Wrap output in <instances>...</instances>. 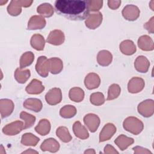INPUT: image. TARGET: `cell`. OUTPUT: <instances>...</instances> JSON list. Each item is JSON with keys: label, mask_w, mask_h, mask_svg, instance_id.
I'll use <instances>...</instances> for the list:
<instances>
[{"label": "cell", "mask_w": 154, "mask_h": 154, "mask_svg": "<svg viewBox=\"0 0 154 154\" xmlns=\"http://www.w3.org/2000/svg\"><path fill=\"white\" fill-rule=\"evenodd\" d=\"M54 8L58 14L72 20H82L89 16L88 1L57 0Z\"/></svg>", "instance_id": "cell-1"}, {"label": "cell", "mask_w": 154, "mask_h": 154, "mask_svg": "<svg viewBox=\"0 0 154 154\" xmlns=\"http://www.w3.org/2000/svg\"><path fill=\"white\" fill-rule=\"evenodd\" d=\"M123 128L127 131L134 135H138L143 129V123L136 117H129L124 120Z\"/></svg>", "instance_id": "cell-2"}, {"label": "cell", "mask_w": 154, "mask_h": 154, "mask_svg": "<svg viewBox=\"0 0 154 154\" xmlns=\"http://www.w3.org/2000/svg\"><path fill=\"white\" fill-rule=\"evenodd\" d=\"M35 70L41 76L47 77L49 70V61L46 57L41 56L38 58L35 65Z\"/></svg>", "instance_id": "cell-3"}, {"label": "cell", "mask_w": 154, "mask_h": 154, "mask_svg": "<svg viewBox=\"0 0 154 154\" xmlns=\"http://www.w3.org/2000/svg\"><path fill=\"white\" fill-rule=\"evenodd\" d=\"M22 129H24L23 123L17 120L5 126L2 128V132L7 135H15Z\"/></svg>", "instance_id": "cell-4"}, {"label": "cell", "mask_w": 154, "mask_h": 154, "mask_svg": "<svg viewBox=\"0 0 154 154\" xmlns=\"http://www.w3.org/2000/svg\"><path fill=\"white\" fill-rule=\"evenodd\" d=\"M45 99L46 102L51 105H57L61 101V91L59 88L51 89L46 94Z\"/></svg>", "instance_id": "cell-5"}, {"label": "cell", "mask_w": 154, "mask_h": 154, "mask_svg": "<svg viewBox=\"0 0 154 154\" xmlns=\"http://www.w3.org/2000/svg\"><path fill=\"white\" fill-rule=\"evenodd\" d=\"M138 111L143 117H149L153 113V100H146L140 103L138 106Z\"/></svg>", "instance_id": "cell-6"}, {"label": "cell", "mask_w": 154, "mask_h": 154, "mask_svg": "<svg viewBox=\"0 0 154 154\" xmlns=\"http://www.w3.org/2000/svg\"><path fill=\"white\" fill-rule=\"evenodd\" d=\"M84 122L88 129L91 132H94L99 126L100 119L96 114H88L84 117Z\"/></svg>", "instance_id": "cell-7"}, {"label": "cell", "mask_w": 154, "mask_h": 154, "mask_svg": "<svg viewBox=\"0 0 154 154\" xmlns=\"http://www.w3.org/2000/svg\"><path fill=\"white\" fill-rule=\"evenodd\" d=\"M116 132V128L112 123H107L104 126L99 135V142L110 139Z\"/></svg>", "instance_id": "cell-8"}, {"label": "cell", "mask_w": 154, "mask_h": 154, "mask_svg": "<svg viewBox=\"0 0 154 154\" xmlns=\"http://www.w3.org/2000/svg\"><path fill=\"white\" fill-rule=\"evenodd\" d=\"M14 109V103L12 100L2 99L0 100V110L1 117L4 118L10 116Z\"/></svg>", "instance_id": "cell-9"}, {"label": "cell", "mask_w": 154, "mask_h": 154, "mask_svg": "<svg viewBox=\"0 0 154 154\" xmlns=\"http://www.w3.org/2000/svg\"><path fill=\"white\" fill-rule=\"evenodd\" d=\"M140 14V11L136 6L134 5H127L126 6L123 11L122 15L123 16L128 20H136Z\"/></svg>", "instance_id": "cell-10"}, {"label": "cell", "mask_w": 154, "mask_h": 154, "mask_svg": "<svg viewBox=\"0 0 154 154\" xmlns=\"http://www.w3.org/2000/svg\"><path fill=\"white\" fill-rule=\"evenodd\" d=\"M64 33L60 30L56 29L50 32L46 41L51 45H60L64 42Z\"/></svg>", "instance_id": "cell-11"}, {"label": "cell", "mask_w": 154, "mask_h": 154, "mask_svg": "<svg viewBox=\"0 0 154 154\" xmlns=\"http://www.w3.org/2000/svg\"><path fill=\"white\" fill-rule=\"evenodd\" d=\"M40 149L42 151H49L52 153L57 152L60 149L59 143L54 138L46 139L41 144Z\"/></svg>", "instance_id": "cell-12"}, {"label": "cell", "mask_w": 154, "mask_h": 154, "mask_svg": "<svg viewBox=\"0 0 154 154\" xmlns=\"http://www.w3.org/2000/svg\"><path fill=\"white\" fill-rule=\"evenodd\" d=\"M100 83V79L98 75L95 73H88L84 80L85 87L89 90H93L99 87Z\"/></svg>", "instance_id": "cell-13"}, {"label": "cell", "mask_w": 154, "mask_h": 154, "mask_svg": "<svg viewBox=\"0 0 154 154\" xmlns=\"http://www.w3.org/2000/svg\"><path fill=\"white\" fill-rule=\"evenodd\" d=\"M128 90L130 93H136L140 92L144 87V82L140 78H132L129 82L128 85Z\"/></svg>", "instance_id": "cell-14"}, {"label": "cell", "mask_w": 154, "mask_h": 154, "mask_svg": "<svg viewBox=\"0 0 154 154\" xmlns=\"http://www.w3.org/2000/svg\"><path fill=\"white\" fill-rule=\"evenodd\" d=\"M102 15L101 13H94L89 14L88 17L85 20V25L90 29H94L97 28L100 23H102Z\"/></svg>", "instance_id": "cell-15"}, {"label": "cell", "mask_w": 154, "mask_h": 154, "mask_svg": "<svg viewBox=\"0 0 154 154\" xmlns=\"http://www.w3.org/2000/svg\"><path fill=\"white\" fill-rule=\"evenodd\" d=\"M45 89L44 86L42 85L41 81L34 79L31 81L29 84L26 87V91L28 94H38L41 93Z\"/></svg>", "instance_id": "cell-16"}, {"label": "cell", "mask_w": 154, "mask_h": 154, "mask_svg": "<svg viewBox=\"0 0 154 154\" xmlns=\"http://www.w3.org/2000/svg\"><path fill=\"white\" fill-rule=\"evenodd\" d=\"M46 25V20L44 18L38 16H32L28 24V29H40L44 28Z\"/></svg>", "instance_id": "cell-17"}, {"label": "cell", "mask_w": 154, "mask_h": 154, "mask_svg": "<svg viewBox=\"0 0 154 154\" xmlns=\"http://www.w3.org/2000/svg\"><path fill=\"white\" fill-rule=\"evenodd\" d=\"M23 106L34 112H39L42 108V103L40 99L35 98L27 99L23 102Z\"/></svg>", "instance_id": "cell-18"}, {"label": "cell", "mask_w": 154, "mask_h": 154, "mask_svg": "<svg viewBox=\"0 0 154 154\" xmlns=\"http://www.w3.org/2000/svg\"><path fill=\"white\" fill-rule=\"evenodd\" d=\"M134 140L132 138L128 137L123 134L119 135L114 141L116 144L121 150H126L129 146L132 144Z\"/></svg>", "instance_id": "cell-19"}, {"label": "cell", "mask_w": 154, "mask_h": 154, "mask_svg": "<svg viewBox=\"0 0 154 154\" xmlns=\"http://www.w3.org/2000/svg\"><path fill=\"white\" fill-rule=\"evenodd\" d=\"M112 59V54L108 51L103 50L100 51L97 54V60L99 65L107 66L111 63Z\"/></svg>", "instance_id": "cell-20"}, {"label": "cell", "mask_w": 154, "mask_h": 154, "mask_svg": "<svg viewBox=\"0 0 154 154\" xmlns=\"http://www.w3.org/2000/svg\"><path fill=\"white\" fill-rule=\"evenodd\" d=\"M134 66L136 70L138 72L141 73H146L148 70L150 63L146 57L144 56H139L137 58Z\"/></svg>", "instance_id": "cell-21"}, {"label": "cell", "mask_w": 154, "mask_h": 154, "mask_svg": "<svg viewBox=\"0 0 154 154\" xmlns=\"http://www.w3.org/2000/svg\"><path fill=\"white\" fill-rule=\"evenodd\" d=\"M73 130L75 136L80 139L84 140L88 138L89 137L87 130L84 126L81 124L79 121L75 122L73 126Z\"/></svg>", "instance_id": "cell-22"}, {"label": "cell", "mask_w": 154, "mask_h": 154, "mask_svg": "<svg viewBox=\"0 0 154 154\" xmlns=\"http://www.w3.org/2000/svg\"><path fill=\"white\" fill-rule=\"evenodd\" d=\"M120 50L123 54L131 55L135 52L136 47L132 41L127 40L121 43L120 45Z\"/></svg>", "instance_id": "cell-23"}, {"label": "cell", "mask_w": 154, "mask_h": 154, "mask_svg": "<svg viewBox=\"0 0 154 154\" xmlns=\"http://www.w3.org/2000/svg\"><path fill=\"white\" fill-rule=\"evenodd\" d=\"M49 70L52 74H58L63 69V64L61 59L54 57L49 59Z\"/></svg>", "instance_id": "cell-24"}, {"label": "cell", "mask_w": 154, "mask_h": 154, "mask_svg": "<svg viewBox=\"0 0 154 154\" xmlns=\"http://www.w3.org/2000/svg\"><path fill=\"white\" fill-rule=\"evenodd\" d=\"M51 129L50 122L46 119H42L35 126V131L41 135H47Z\"/></svg>", "instance_id": "cell-25"}, {"label": "cell", "mask_w": 154, "mask_h": 154, "mask_svg": "<svg viewBox=\"0 0 154 154\" xmlns=\"http://www.w3.org/2000/svg\"><path fill=\"white\" fill-rule=\"evenodd\" d=\"M31 45L37 51L43 50L45 46L44 37L38 34L33 35L31 38Z\"/></svg>", "instance_id": "cell-26"}, {"label": "cell", "mask_w": 154, "mask_h": 154, "mask_svg": "<svg viewBox=\"0 0 154 154\" xmlns=\"http://www.w3.org/2000/svg\"><path fill=\"white\" fill-rule=\"evenodd\" d=\"M40 141L39 138L31 133H26L22 137L21 143L25 146H35Z\"/></svg>", "instance_id": "cell-27"}, {"label": "cell", "mask_w": 154, "mask_h": 154, "mask_svg": "<svg viewBox=\"0 0 154 154\" xmlns=\"http://www.w3.org/2000/svg\"><path fill=\"white\" fill-rule=\"evenodd\" d=\"M30 71L28 69L21 70L20 68H17L14 72L16 80L20 84H24L30 77Z\"/></svg>", "instance_id": "cell-28"}, {"label": "cell", "mask_w": 154, "mask_h": 154, "mask_svg": "<svg viewBox=\"0 0 154 154\" xmlns=\"http://www.w3.org/2000/svg\"><path fill=\"white\" fill-rule=\"evenodd\" d=\"M84 97V92L82 89L78 87H74L71 88L69 91L70 99L76 102L82 101Z\"/></svg>", "instance_id": "cell-29"}, {"label": "cell", "mask_w": 154, "mask_h": 154, "mask_svg": "<svg viewBox=\"0 0 154 154\" xmlns=\"http://www.w3.org/2000/svg\"><path fill=\"white\" fill-rule=\"evenodd\" d=\"M34 60V55L32 52H26L24 53L20 59V69H22L28 66H30Z\"/></svg>", "instance_id": "cell-30"}, {"label": "cell", "mask_w": 154, "mask_h": 154, "mask_svg": "<svg viewBox=\"0 0 154 154\" xmlns=\"http://www.w3.org/2000/svg\"><path fill=\"white\" fill-rule=\"evenodd\" d=\"M57 136L64 143H68L72 140V136L70 135L68 129L64 126L59 127L56 131Z\"/></svg>", "instance_id": "cell-31"}, {"label": "cell", "mask_w": 154, "mask_h": 154, "mask_svg": "<svg viewBox=\"0 0 154 154\" xmlns=\"http://www.w3.org/2000/svg\"><path fill=\"white\" fill-rule=\"evenodd\" d=\"M139 42L145 43L138 46L139 48L143 51H152L153 49V44L152 38L147 35H143L140 37L138 40Z\"/></svg>", "instance_id": "cell-32"}, {"label": "cell", "mask_w": 154, "mask_h": 154, "mask_svg": "<svg viewBox=\"0 0 154 154\" xmlns=\"http://www.w3.org/2000/svg\"><path fill=\"white\" fill-rule=\"evenodd\" d=\"M76 113V108L72 105H65L61 109L60 111V116L66 119H69L71 117H73Z\"/></svg>", "instance_id": "cell-33"}, {"label": "cell", "mask_w": 154, "mask_h": 154, "mask_svg": "<svg viewBox=\"0 0 154 154\" xmlns=\"http://www.w3.org/2000/svg\"><path fill=\"white\" fill-rule=\"evenodd\" d=\"M121 91V88L118 84H113L109 86L108 92V97L106 99L107 100H113L117 98Z\"/></svg>", "instance_id": "cell-34"}, {"label": "cell", "mask_w": 154, "mask_h": 154, "mask_svg": "<svg viewBox=\"0 0 154 154\" xmlns=\"http://www.w3.org/2000/svg\"><path fill=\"white\" fill-rule=\"evenodd\" d=\"M20 119H23L25 122L24 125V129L31 127L35 120V117L34 116L24 111L20 112Z\"/></svg>", "instance_id": "cell-35"}, {"label": "cell", "mask_w": 154, "mask_h": 154, "mask_svg": "<svg viewBox=\"0 0 154 154\" xmlns=\"http://www.w3.org/2000/svg\"><path fill=\"white\" fill-rule=\"evenodd\" d=\"M90 102L96 106L101 105L105 102L104 96L102 93H94L90 96Z\"/></svg>", "instance_id": "cell-36"}, {"label": "cell", "mask_w": 154, "mask_h": 154, "mask_svg": "<svg viewBox=\"0 0 154 154\" xmlns=\"http://www.w3.org/2000/svg\"><path fill=\"white\" fill-rule=\"evenodd\" d=\"M41 7H42L43 8H44L45 10L43 9H42L40 8H39L38 7L37 8V12L38 13H40L41 15L45 16V17H49L51 16H52L53 13H54V10L53 9L52 10H48L47 9H49V8H51L52 6L51 4H41V5H40Z\"/></svg>", "instance_id": "cell-37"}, {"label": "cell", "mask_w": 154, "mask_h": 154, "mask_svg": "<svg viewBox=\"0 0 154 154\" xmlns=\"http://www.w3.org/2000/svg\"><path fill=\"white\" fill-rule=\"evenodd\" d=\"M132 149L134 151V153H150L152 154V152L149 150L147 149L143 148L142 147L140 146H135L132 148Z\"/></svg>", "instance_id": "cell-38"}, {"label": "cell", "mask_w": 154, "mask_h": 154, "mask_svg": "<svg viewBox=\"0 0 154 154\" xmlns=\"http://www.w3.org/2000/svg\"><path fill=\"white\" fill-rule=\"evenodd\" d=\"M104 153H119V152L117 151L113 146L107 144L104 148Z\"/></svg>", "instance_id": "cell-39"}, {"label": "cell", "mask_w": 154, "mask_h": 154, "mask_svg": "<svg viewBox=\"0 0 154 154\" xmlns=\"http://www.w3.org/2000/svg\"><path fill=\"white\" fill-rule=\"evenodd\" d=\"M38 153V152L37 151H35V150H32V149H28L26 151H24L22 152V153Z\"/></svg>", "instance_id": "cell-40"}, {"label": "cell", "mask_w": 154, "mask_h": 154, "mask_svg": "<svg viewBox=\"0 0 154 154\" xmlns=\"http://www.w3.org/2000/svg\"><path fill=\"white\" fill-rule=\"evenodd\" d=\"M96 152L93 149H89L84 152V153H95Z\"/></svg>", "instance_id": "cell-41"}]
</instances>
